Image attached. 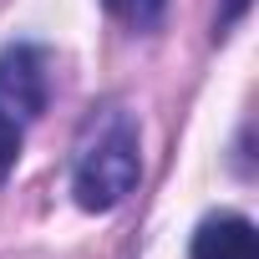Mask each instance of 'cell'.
Masks as SVG:
<instances>
[{"instance_id":"3957f363","label":"cell","mask_w":259,"mask_h":259,"mask_svg":"<svg viewBox=\"0 0 259 259\" xmlns=\"http://www.w3.org/2000/svg\"><path fill=\"white\" fill-rule=\"evenodd\" d=\"M193 259H259L254 249V224L239 213H219L203 219L193 234Z\"/></svg>"},{"instance_id":"5b68a950","label":"cell","mask_w":259,"mask_h":259,"mask_svg":"<svg viewBox=\"0 0 259 259\" xmlns=\"http://www.w3.org/2000/svg\"><path fill=\"white\" fill-rule=\"evenodd\" d=\"M16 153H21V127H16V117L0 107V183H6V173L16 168Z\"/></svg>"},{"instance_id":"8992f818","label":"cell","mask_w":259,"mask_h":259,"mask_svg":"<svg viewBox=\"0 0 259 259\" xmlns=\"http://www.w3.org/2000/svg\"><path fill=\"white\" fill-rule=\"evenodd\" d=\"M244 11H249V0H229V6H224V26H234Z\"/></svg>"},{"instance_id":"6da1fadb","label":"cell","mask_w":259,"mask_h":259,"mask_svg":"<svg viewBox=\"0 0 259 259\" xmlns=\"http://www.w3.org/2000/svg\"><path fill=\"white\" fill-rule=\"evenodd\" d=\"M143 178L138 158V127L122 107H107L102 117L87 122V133L76 143V168H71V193L87 213L117 208Z\"/></svg>"},{"instance_id":"277c9868","label":"cell","mask_w":259,"mask_h":259,"mask_svg":"<svg viewBox=\"0 0 259 259\" xmlns=\"http://www.w3.org/2000/svg\"><path fill=\"white\" fill-rule=\"evenodd\" d=\"M107 11L122 16L133 31H153L163 21V0H107Z\"/></svg>"},{"instance_id":"7a4b0ae2","label":"cell","mask_w":259,"mask_h":259,"mask_svg":"<svg viewBox=\"0 0 259 259\" xmlns=\"http://www.w3.org/2000/svg\"><path fill=\"white\" fill-rule=\"evenodd\" d=\"M51 97V76H46V56L36 46H11L0 51V107L11 117H36Z\"/></svg>"}]
</instances>
